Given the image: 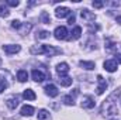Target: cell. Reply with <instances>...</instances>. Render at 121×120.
<instances>
[{
    "mask_svg": "<svg viewBox=\"0 0 121 120\" xmlns=\"http://www.w3.org/2000/svg\"><path fill=\"white\" fill-rule=\"evenodd\" d=\"M116 21H117V23H118V24H121V16H118V17H117V18H116Z\"/></svg>",
    "mask_w": 121,
    "mask_h": 120,
    "instance_id": "1f68e13d",
    "label": "cell"
},
{
    "mask_svg": "<svg viewBox=\"0 0 121 120\" xmlns=\"http://www.w3.org/2000/svg\"><path fill=\"white\" fill-rule=\"evenodd\" d=\"M82 107H85V109L94 107V99L91 96H83V99H82Z\"/></svg>",
    "mask_w": 121,
    "mask_h": 120,
    "instance_id": "ba28073f",
    "label": "cell"
},
{
    "mask_svg": "<svg viewBox=\"0 0 121 120\" xmlns=\"http://www.w3.org/2000/svg\"><path fill=\"white\" fill-rule=\"evenodd\" d=\"M17 79H18L20 82H26V81L28 79V74H27V71L20 69V71L17 72Z\"/></svg>",
    "mask_w": 121,
    "mask_h": 120,
    "instance_id": "d6986e66",
    "label": "cell"
},
{
    "mask_svg": "<svg viewBox=\"0 0 121 120\" xmlns=\"http://www.w3.org/2000/svg\"><path fill=\"white\" fill-rule=\"evenodd\" d=\"M21 50V47L20 45H17V44H9V45H3V51L6 52V54H9V55H11V54H16V52H18Z\"/></svg>",
    "mask_w": 121,
    "mask_h": 120,
    "instance_id": "277c9868",
    "label": "cell"
},
{
    "mask_svg": "<svg viewBox=\"0 0 121 120\" xmlns=\"http://www.w3.org/2000/svg\"><path fill=\"white\" fill-rule=\"evenodd\" d=\"M80 16H82V18H85L87 23H90V21H93V20L96 18V16H94L91 11H89L87 9H83V10H80Z\"/></svg>",
    "mask_w": 121,
    "mask_h": 120,
    "instance_id": "8fae6325",
    "label": "cell"
},
{
    "mask_svg": "<svg viewBox=\"0 0 121 120\" xmlns=\"http://www.w3.org/2000/svg\"><path fill=\"white\" fill-rule=\"evenodd\" d=\"M55 14H56L58 18H63V17H66V16L70 14V10H69L68 7H58V9L55 10Z\"/></svg>",
    "mask_w": 121,
    "mask_h": 120,
    "instance_id": "7c38bea8",
    "label": "cell"
},
{
    "mask_svg": "<svg viewBox=\"0 0 121 120\" xmlns=\"http://www.w3.org/2000/svg\"><path fill=\"white\" fill-rule=\"evenodd\" d=\"M103 112H106L104 115H107V116H116V115H118L117 105L113 102V95L104 102V105H103Z\"/></svg>",
    "mask_w": 121,
    "mask_h": 120,
    "instance_id": "7a4b0ae2",
    "label": "cell"
},
{
    "mask_svg": "<svg viewBox=\"0 0 121 120\" xmlns=\"http://www.w3.org/2000/svg\"><path fill=\"white\" fill-rule=\"evenodd\" d=\"M0 16H1V17H9V16H10V10H9L6 6H3V4L0 6Z\"/></svg>",
    "mask_w": 121,
    "mask_h": 120,
    "instance_id": "603a6c76",
    "label": "cell"
},
{
    "mask_svg": "<svg viewBox=\"0 0 121 120\" xmlns=\"http://www.w3.org/2000/svg\"><path fill=\"white\" fill-rule=\"evenodd\" d=\"M31 28H32V26H31L30 23H27V24H23V26H21V28H20L18 31H20V34H21V35H24V34H28Z\"/></svg>",
    "mask_w": 121,
    "mask_h": 120,
    "instance_id": "ffe728a7",
    "label": "cell"
},
{
    "mask_svg": "<svg viewBox=\"0 0 121 120\" xmlns=\"http://www.w3.org/2000/svg\"><path fill=\"white\" fill-rule=\"evenodd\" d=\"M79 65L82 66V68H85V69H87V71H91V69H94V62H91V61H80L79 62Z\"/></svg>",
    "mask_w": 121,
    "mask_h": 120,
    "instance_id": "e0dca14e",
    "label": "cell"
},
{
    "mask_svg": "<svg viewBox=\"0 0 121 120\" xmlns=\"http://www.w3.org/2000/svg\"><path fill=\"white\" fill-rule=\"evenodd\" d=\"M68 23H69V24H70V26H72V24H73V23H75V16H73V14H72V16H70V17H69V21H68Z\"/></svg>",
    "mask_w": 121,
    "mask_h": 120,
    "instance_id": "f546056e",
    "label": "cell"
},
{
    "mask_svg": "<svg viewBox=\"0 0 121 120\" xmlns=\"http://www.w3.org/2000/svg\"><path fill=\"white\" fill-rule=\"evenodd\" d=\"M49 117V113L45 110V109H41L39 112H38V120H45Z\"/></svg>",
    "mask_w": 121,
    "mask_h": 120,
    "instance_id": "44dd1931",
    "label": "cell"
},
{
    "mask_svg": "<svg viewBox=\"0 0 121 120\" xmlns=\"http://www.w3.org/2000/svg\"><path fill=\"white\" fill-rule=\"evenodd\" d=\"M56 72L59 74V76H65L69 72V65L66 62H60L56 65Z\"/></svg>",
    "mask_w": 121,
    "mask_h": 120,
    "instance_id": "52a82bcc",
    "label": "cell"
},
{
    "mask_svg": "<svg viewBox=\"0 0 121 120\" xmlns=\"http://www.w3.org/2000/svg\"><path fill=\"white\" fill-rule=\"evenodd\" d=\"M80 35H82V28L78 26V27H75L73 31H72V35L70 37H68L69 40H78V38H80Z\"/></svg>",
    "mask_w": 121,
    "mask_h": 120,
    "instance_id": "2e32d148",
    "label": "cell"
},
{
    "mask_svg": "<svg viewBox=\"0 0 121 120\" xmlns=\"http://www.w3.org/2000/svg\"><path fill=\"white\" fill-rule=\"evenodd\" d=\"M58 81H59V83L62 85V86H70V85H72V81H73V79L65 75V76H59V79H58Z\"/></svg>",
    "mask_w": 121,
    "mask_h": 120,
    "instance_id": "9a60e30c",
    "label": "cell"
},
{
    "mask_svg": "<svg viewBox=\"0 0 121 120\" xmlns=\"http://www.w3.org/2000/svg\"><path fill=\"white\" fill-rule=\"evenodd\" d=\"M23 116H32L34 115V107L30 106V105H26V106H23L21 107V112H20Z\"/></svg>",
    "mask_w": 121,
    "mask_h": 120,
    "instance_id": "5bb4252c",
    "label": "cell"
},
{
    "mask_svg": "<svg viewBox=\"0 0 121 120\" xmlns=\"http://www.w3.org/2000/svg\"><path fill=\"white\" fill-rule=\"evenodd\" d=\"M68 28L66 27H63V26H60V27H56L55 31H54V35H55V38L56 40H66L68 38Z\"/></svg>",
    "mask_w": 121,
    "mask_h": 120,
    "instance_id": "3957f363",
    "label": "cell"
},
{
    "mask_svg": "<svg viewBox=\"0 0 121 120\" xmlns=\"http://www.w3.org/2000/svg\"><path fill=\"white\" fill-rule=\"evenodd\" d=\"M103 66H104V69L108 71V72H114V71H117V62H116L114 60H107L104 64H103Z\"/></svg>",
    "mask_w": 121,
    "mask_h": 120,
    "instance_id": "9c48e42d",
    "label": "cell"
},
{
    "mask_svg": "<svg viewBox=\"0 0 121 120\" xmlns=\"http://www.w3.org/2000/svg\"><path fill=\"white\" fill-rule=\"evenodd\" d=\"M31 76H32V79H34L35 82H42V81L45 79V74H44L42 71H39V69H32Z\"/></svg>",
    "mask_w": 121,
    "mask_h": 120,
    "instance_id": "8992f818",
    "label": "cell"
},
{
    "mask_svg": "<svg viewBox=\"0 0 121 120\" xmlns=\"http://www.w3.org/2000/svg\"><path fill=\"white\" fill-rule=\"evenodd\" d=\"M59 52H60V50L52 47V45H47V44L31 47V54H34V55H37V54H38V55H39V54H47V55L52 57V55H56V54H59Z\"/></svg>",
    "mask_w": 121,
    "mask_h": 120,
    "instance_id": "6da1fadb",
    "label": "cell"
},
{
    "mask_svg": "<svg viewBox=\"0 0 121 120\" xmlns=\"http://www.w3.org/2000/svg\"><path fill=\"white\" fill-rule=\"evenodd\" d=\"M97 83H99V86H97V95H103L104 90L107 89V82H106V79L101 75L97 76Z\"/></svg>",
    "mask_w": 121,
    "mask_h": 120,
    "instance_id": "5b68a950",
    "label": "cell"
},
{
    "mask_svg": "<svg viewBox=\"0 0 121 120\" xmlns=\"http://www.w3.org/2000/svg\"><path fill=\"white\" fill-rule=\"evenodd\" d=\"M6 105L10 107V109H16L18 106V97L17 96H13V97H9L6 100Z\"/></svg>",
    "mask_w": 121,
    "mask_h": 120,
    "instance_id": "4fadbf2b",
    "label": "cell"
},
{
    "mask_svg": "<svg viewBox=\"0 0 121 120\" xmlns=\"http://www.w3.org/2000/svg\"><path fill=\"white\" fill-rule=\"evenodd\" d=\"M41 20H42V23H45V24H49V23H51V17H49V14H48L47 11H42V13H41Z\"/></svg>",
    "mask_w": 121,
    "mask_h": 120,
    "instance_id": "7402d4cb",
    "label": "cell"
},
{
    "mask_svg": "<svg viewBox=\"0 0 121 120\" xmlns=\"http://www.w3.org/2000/svg\"><path fill=\"white\" fill-rule=\"evenodd\" d=\"M63 102H65V105H68V106H73V96L72 95H66L65 97H63Z\"/></svg>",
    "mask_w": 121,
    "mask_h": 120,
    "instance_id": "cb8c5ba5",
    "label": "cell"
},
{
    "mask_svg": "<svg viewBox=\"0 0 121 120\" xmlns=\"http://www.w3.org/2000/svg\"><path fill=\"white\" fill-rule=\"evenodd\" d=\"M6 4H7V6H11V7H17V6L20 4V1H18V0H7Z\"/></svg>",
    "mask_w": 121,
    "mask_h": 120,
    "instance_id": "484cf974",
    "label": "cell"
},
{
    "mask_svg": "<svg viewBox=\"0 0 121 120\" xmlns=\"http://www.w3.org/2000/svg\"><path fill=\"white\" fill-rule=\"evenodd\" d=\"M45 92H47V95H48L49 97H56L58 93H59V92H58V88H56L55 85H52V83L45 86Z\"/></svg>",
    "mask_w": 121,
    "mask_h": 120,
    "instance_id": "30bf717a",
    "label": "cell"
},
{
    "mask_svg": "<svg viewBox=\"0 0 121 120\" xmlns=\"http://www.w3.org/2000/svg\"><path fill=\"white\" fill-rule=\"evenodd\" d=\"M114 61H116V62L118 61V62L121 64V54H116V60H114Z\"/></svg>",
    "mask_w": 121,
    "mask_h": 120,
    "instance_id": "4dcf8cb0",
    "label": "cell"
},
{
    "mask_svg": "<svg viewBox=\"0 0 121 120\" xmlns=\"http://www.w3.org/2000/svg\"><path fill=\"white\" fill-rule=\"evenodd\" d=\"M6 88H7V82H6L3 78H0V93L6 89Z\"/></svg>",
    "mask_w": 121,
    "mask_h": 120,
    "instance_id": "4316f807",
    "label": "cell"
},
{
    "mask_svg": "<svg viewBox=\"0 0 121 120\" xmlns=\"http://www.w3.org/2000/svg\"><path fill=\"white\" fill-rule=\"evenodd\" d=\"M103 6H104L103 1H93V7H96V9H101Z\"/></svg>",
    "mask_w": 121,
    "mask_h": 120,
    "instance_id": "f1b7e54d",
    "label": "cell"
},
{
    "mask_svg": "<svg viewBox=\"0 0 121 120\" xmlns=\"http://www.w3.org/2000/svg\"><path fill=\"white\" fill-rule=\"evenodd\" d=\"M21 26H23V23L18 21V20H13V21H11V27H13L14 30H20Z\"/></svg>",
    "mask_w": 121,
    "mask_h": 120,
    "instance_id": "d4e9b609",
    "label": "cell"
},
{
    "mask_svg": "<svg viewBox=\"0 0 121 120\" xmlns=\"http://www.w3.org/2000/svg\"><path fill=\"white\" fill-rule=\"evenodd\" d=\"M37 37H38V38H48V37H49V32H48V31H41Z\"/></svg>",
    "mask_w": 121,
    "mask_h": 120,
    "instance_id": "83f0119b",
    "label": "cell"
},
{
    "mask_svg": "<svg viewBox=\"0 0 121 120\" xmlns=\"http://www.w3.org/2000/svg\"><path fill=\"white\" fill-rule=\"evenodd\" d=\"M23 97L26 99V100H34L37 96H35V93H34V90L31 89H26L24 90V93H23Z\"/></svg>",
    "mask_w": 121,
    "mask_h": 120,
    "instance_id": "ac0fdd59",
    "label": "cell"
}]
</instances>
